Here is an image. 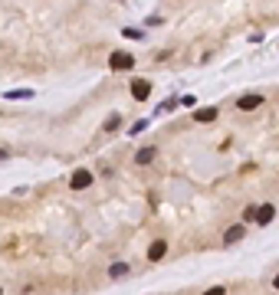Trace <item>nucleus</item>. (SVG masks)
<instances>
[{
  "label": "nucleus",
  "instance_id": "obj_6",
  "mask_svg": "<svg viewBox=\"0 0 279 295\" xmlns=\"http://www.w3.org/2000/svg\"><path fill=\"white\" fill-rule=\"evenodd\" d=\"M243 236H247V226H243V223H237V226H230V230L223 233V243L230 246V243H240Z\"/></svg>",
  "mask_w": 279,
  "mask_h": 295
},
{
  "label": "nucleus",
  "instance_id": "obj_11",
  "mask_svg": "<svg viewBox=\"0 0 279 295\" xmlns=\"http://www.w3.org/2000/svg\"><path fill=\"white\" fill-rule=\"evenodd\" d=\"M119 122H122V115H115V112H112V115L105 118V132H115V128H119Z\"/></svg>",
  "mask_w": 279,
  "mask_h": 295
},
{
  "label": "nucleus",
  "instance_id": "obj_12",
  "mask_svg": "<svg viewBox=\"0 0 279 295\" xmlns=\"http://www.w3.org/2000/svg\"><path fill=\"white\" fill-rule=\"evenodd\" d=\"M256 210H260V207H247V210H243V220H247V223H256Z\"/></svg>",
  "mask_w": 279,
  "mask_h": 295
},
{
  "label": "nucleus",
  "instance_id": "obj_2",
  "mask_svg": "<svg viewBox=\"0 0 279 295\" xmlns=\"http://www.w3.org/2000/svg\"><path fill=\"white\" fill-rule=\"evenodd\" d=\"M260 105H263V95H253V92L240 95V102H237L240 112H253V109H260Z\"/></svg>",
  "mask_w": 279,
  "mask_h": 295
},
{
  "label": "nucleus",
  "instance_id": "obj_4",
  "mask_svg": "<svg viewBox=\"0 0 279 295\" xmlns=\"http://www.w3.org/2000/svg\"><path fill=\"white\" fill-rule=\"evenodd\" d=\"M89 184H92V174H89L86 167H79V171L72 174V180H69V187H72V190H86Z\"/></svg>",
  "mask_w": 279,
  "mask_h": 295
},
{
  "label": "nucleus",
  "instance_id": "obj_1",
  "mask_svg": "<svg viewBox=\"0 0 279 295\" xmlns=\"http://www.w3.org/2000/svg\"><path fill=\"white\" fill-rule=\"evenodd\" d=\"M132 53H122V49H115V53L109 56V69H132Z\"/></svg>",
  "mask_w": 279,
  "mask_h": 295
},
{
  "label": "nucleus",
  "instance_id": "obj_3",
  "mask_svg": "<svg viewBox=\"0 0 279 295\" xmlns=\"http://www.w3.org/2000/svg\"><path fill=\"white\" fill-rule=\"evenodd\" d=\"M273 217H276V207H273V203H260V210H256V226H270Z\"/></svg>",
  "mask_w": 279,
  "mask_h": 295
},
{
  "label": "nucleus",
  "instance_id": "obj_7",
  "mask_svg": "<svg viewBox=\"0 0 279 295\" xmlns=\"http://www.w3.org/2000/svg\"><path fill=\"white\" fill-rule=\"evenodd\" d=\"M164 253H167V243H164V240H154L151 246H148V259H151V263H158Z\"/></svg>",
  "mask_w": 279,
  "mask_h": 295
},
{
  "label": "nucleus",
  "instance_id": "obj_13",
  "mask_svg": "<svg viewBox=\"0 0 279 295\" xmlns=\"http://www.w3.org/2000/svg\"><path fill=\"white\" fill-rule=\"evenodd\" d=\"M30 89H20V92H7V99H30Z\"/></svg>",
  "mask_w": 279,
  "mask_h": 295
},
{
  "label": "nucleus",
  "instance_id": "obj_9",
  "mask_svg": "<svg viewBox=\"0 0 279 295\" xmlns=\"http://www.w3.org/2000/svg\"><path fill=\"white\" fill-rule=\"evenodd\" d=\"M109 276H112V279H122V276H128V263H112V266H109Z\"/></svg>",
  "mask_w": 279,
  "mask_h": 295
},
{
  "label": "nucleus",
  "instance_id": "obj_8",
  "mask_svg": "<svg viewBox=\"0 0 279 295\" xmlns=\"http://www.w3.org/2000/svg\"><path fill=\"white\" fill-rule=\"evenodd\" d=\"M154 154H158L154 148H141V151L135 154V164H151V161H154Z\"/></svg>",
  "mask_w": 279,
  "mask_h": 295
},
{
  "label": "nucleus",
  "instance_id": "obj_5",
  "mask_svg": "<svg viewBox=\"0 0 279 295\" xmlns=\"http://www.w3.org/2000/svg\"><path fill=\"white\" fill-rule=\"evenodd\" d=\"M132 95H135L138 102H144L151 95V82H148V79H135V82H132Z\"/></svg>",
  "mask_w": 279,
  "mask_h": 295
},
{
  "label": "nucleus",
  "instance_id": "obj_14",
  "mask_svg": "<svg viewBox=\"0 0 279 295\" xmlns=\"http://www.w3.org/2000/svg\"><path fill=\"white\" fill-rule=\"evenodd\" d=\"M204 295H227V286H214V289H207Z\"/></svg>",
  "mask_w": 279,
  "mask_h": 295
},
{
  "label": "nucleus",
  "instance_id": "obj_16",
  "mask_svg": "<svg viewBox=\"0 0 279 295\" xmlns=\"http://www.w3.org/2000/svg\"><path fill=\"white\" fill-rule=\"evenodd\" d=\"M144 128H148V122H144V118H141V122H135V128H132V135H138V132H144Z\"/></svg>",
  "mask_w": 279,
  "mask_h": 295
},
{
  "label": "nucleus",
  "instance_id": "obj_18",
  "mask_svg": "<svg viewBox=\"0 0 279 295\" xmlns=\"http://www.w3.org/2000/svg\"><path fill=\"white\" fill-rule=\"evenodd\" d=\"M0 295H3V292H0Z\"/></svg>",
  "mask_w": 279,
  "mask_h": 295
},
{
  "label": "nucleus",
  "instance_id": "obj_17",
  "mask_svg": "<svg viewBox=\"0 0 279 295\" xmlns=\"http://www.w3.org/2000/svg\"><path fill=\"white\" fill-rule=\"evenodd\" d=\"M273 286H276V289H279V272H276V279H273Z\"/></svg>",
  "mask_w": 279,
  "mask_h": 295
},
{
  "label": "nucleus",
  "instance_id": "obj_15",
  "mask_svg": "<svg viewBox=\"0 0 279 295\" xmlns=\"http://www.w3.org/2000/svg\"><path fill=\"white\" fill-rule=\"evenodd\" d=\"M181 105H187V109H194V105H197V99H194V95H184V99H181Z\"/></svg>",
  "mask_w": 279,
  "mask_h": 295
},
{
  "label": "nucleus",
  "instance_id": "obj_10",
  "mask_svg": "<svg viewBox=\"0 0 279 295\" xmlns=\"http://www.w3.org/2000/svg\"><path fill=\"white\" fill-rule=\"evenodd\" d=\"M194 118H197V122H214L217 109H197V112H194Z\"/></svg>",
  "mask_w": 279,
  "mask_h": 295
}]
</instances>
